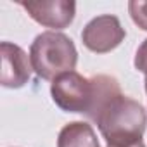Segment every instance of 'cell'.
Wrapping results in <instances>:
<instances>
[{"label": "cell", "mask_w": 147, "mask_h": 147, "mask_svg": "<svg viewBox=\"0 0 147 147\" xmlns=\"http://www.w3.org/2000/svg\"><path fill=\"white\" fill-rule=\"evenodd\" d=\"M2 54V73H0V83L5 88H21L28 83L31 75V61L30 55L16 43L2 42L0 43Z\"/></svg>", "instance_id": "6"}, {"label": "cell", "mask_w": 147, "mask_h": 147, "mask_svg": "<svg viewBox=\"0 0 147 147\" xmlns=\"http://www.w3.org/2000/svg\"><path fill=\"white\" fill-rule=\"evenodd\" d=\"M50 95L54 104L64 113L87 114L94 97V85L90 78L71 71L55 78L50 85Z\"/></svg>", "instance_id": "3"}, {"label": "cell", "mask_w": 147, "mask_h": 147, "mask_svg": "<svg viewBox=\"0 0 147 147\" xmlns=\"http://www.w3.org/2000/svg\"><path fill=\"white\" fill-rule=\"evenodd\" d=\"M19 5L26 9L33 21L52 28V31L67 28L76 14V4L71 0H30L19 2Z\"/></svg>", "instance_id": "5"}, {"label": "cell", "mask_w": 147, "mask_h": 147, "mask_svg": "<svg viewBox=\"0 0 147 147\" xmlns=\"http://www.w3.org/2000/svg\"><path fill=\"white\" fill-rule=\"evenodd\" d=\"M145 92H147V75H145Z\"/></svg>", "instance_id": "11"}, {"label": "cell", "mask_w": 147, "mask_h": 147, "mask_svg": "<svg viewBox=\"0 0 147 147\" xmlns=\"http://www.w3.org/2000/svg\"><path fill=\"white\" fill-rule=\"evenodd\" d=\"M57 147H100V144L92 125L85 121H71L59 131Z\"/></svg>", "instance_id": "7"}, {"label": "cell", "mask_w": 147, "mask_h": 147, "mask_svg": "<svg viewBox=\"0 0 147 147\" xmlns=\"http://www.w3.org/2000/svg\"><path fill=\"white\" fill-rule=\"evenodd\" d=\"M128 11H130L133 23L138 28H142L144 31H147V2H144V0H131V2H128Z\"/></svg>", "instance_id": "8"}, {"label": "cell", "mask_w": 147, "mask_h": 147, "mask_svg": "<svg viewBox=\"0 0 147 147\" xmlns=\"http://www.w3.org/2000/svg\"><path fill=\"white\" fill-rule=\"evenodd\" d=\"M126 36L119 19L113 14H102L87 23L82 31L83 45L95 54H107L114 50Z\"/></svg>", "instance_id": "4"}, {"label": "cell", "mask_w": 147, "mask_h": 147, "mask_svg": "<svg viewBox=\"0 0 147 147\" xmlns=\"http://www.w3.org/2000/svg\"><path fill=\"white\" fill-rule=\"evenodd\" d=\"M30 61L38 78L54 82L64 73L75 71L78 50L73 40L64 33L43 31L30 47Z\"/></svg>", "instance_id": "2"}, {"label": "cell", "mask_w": 147, "mask_h": 147, "mask_svg": "<svg viewBox=\"0 0 147 147\" xmlns=\"http://www.w3.org/2000/svg\"><path fill=\"white\" fill-rule=\"evenodd\" d=\"M131 147H145V144H144V142H140V144H135V145H131Z\"/></svg>", "instance_id": "10"}, {"label": "cell", "mask_w": 147, "mask_h": 147, "mask_svg": "<svg viewBox=\"0 0 147 147\" xmlns=\"http://www.w3.org/2000/svg\"><path fill=\"white\" fill-rule=\"evenodd\" d=\"M97 125L107 147H131L144 142L147 114L140 102L116 92L90 118Z\"/></svg>", "instance_id": "1"}, {"label": "cell", "mask_w": 147, "mask_h": 147, "mask_svg": "<svg viewBox=\"0 0 147 147\" xmlns=\"http://www.w3.org/2000/svg\"><path fill=\"white\" fill-rule=\"evenodd\" d=\"M135 69L144 73V75H147V38L142 42V45L137 49V54H135Z\"/></svg>", "instance_id": "9"}]
</instances>
